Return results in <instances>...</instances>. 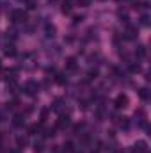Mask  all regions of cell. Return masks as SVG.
Wrapping results in <instances>:
<instances>
[{
  "label": "cell",
  "mask_w": 151,
  "mask_h": 153,
  "mask_svg": "<svg viewBox=\"0 0 151 153\" xmlns=\"http://www.w3.org/2000/svg\"><path fill=\"white\" fill-rule=\"evenodd\" d=\"M0 139H2V135H0Z\"/></svg>",
  "instance_id": "cell-25"
},
{
  "label": "cell",
  "mask_w": 151,
  "mask_h": 153,
  "mask_svg": "<svg viewBox=\"0 0 151 153\" xmlns=\"http://www.w3.org/2000/svg\"><path fill=\"white\" fill-rule=\"evenodd\" d=\"M50 2H57V0H50Z\"/></svg>",
  "instance_id": "cell-22"
},
{
  "label": "cell",
  "mask_w": 151,
  "mask_h": 153,
  "mask_svg": "<svg viewBox=\"0 0 151 153\" xmlns=\"http://www.w3.org/2000/svg\"><path fill=\"white\" fill-rule=\"evenodd\" d=\"M23 123H25V117H23L21 114H16V116H14V119H13V125H14V126H21Z\"/></svg>",
  "instance_id": "cell-10"
},
{
  "label": "cell",
  "mask_w": 151,
  "mask_h": 153,
  "mask_svg": "<svg viewBox=\"0 0 151 153\" xmlns=\"http://www.w3.org/2000/svg\"><path fill=\"white\" fill-rule=\"evenodd\" d=\"M43 150H44V144H43L41 141L34 144V152H36V153H43Z\"/></svg>",
  "instance_id": "cell-15"
},
{
  "label": "cell",
  "mask_w": 151,
  "mask_h": 153,
  "mask_svg": "<svg viewBox=\"0 0 151 153\" xmlns=\"http://www.w3.org/2000/svg\"><path fill=\"white\" fill-rule=\"evenodd\" d=\"M59 84H66V78H64V75H57V78H55Z\"/></svg>",
  "instance_id": "cell-20"
},
{
  "label": "cell",
  "mask_w": 151,
  "mask_h": 153,
  "mask_svg": "<svg viewBox=\"0 0 151 153\" xmlns=\"http://www.w3.org/2000/svg\"><path fill=\"white\" fill-rule=\"evenodd\" d=\"M141 25H142V27H148V25H150V16H148V14H142V16H141Z\"/></svg>",
  "instance_id": "cell-14"
},
{
  "label": "cell",
  "mask_w": 151,
  "mask_h": 153,
  "mask_svg": "<svg viewBox=\"0 0 151 153\" xmlns=\"http://www.w3.org/2000/svg\"><path fill=\"white\" fill-rule=\"evenodd\" d=\"M66 70H68V71H75L76 70V59L75 57H70V59L66 61Z\"/></svg>",
  "instance_id": "cell-9"
},
{
  "label": "cell",
  "mask_w": 151,
  "mask_h": 153,
  "mask_svg": "<svg viewBox=\"0 0 151 153\" xmlns=\"http://www.w3.org/2000/svg\"><path fill=\"white\" fill-rule=\"evenodd\" d=\"M100 2H105V0H100Z\"/></svg>",
  "instance_id": "cell-24"
},
{
  "label": "cell",
  "mask_w": 151,
  "mask_h": 153,
  "mask_svg": "<svg viewBox=\"0 0 151 153\" xmlns=\"http://www.w3.org/2000/svg\"><path fill=\"white\" fill-rule=\"evenodd\" d=\"M25 5H27V9H36L38 7V0H25Z\"/></svg>",
  "instance_id": "cell-13"
},
{
  "label": "cell",
  "mask_w": 151,
  "mask_h": 153,
  "mask_svg": "<svg viewBox=\"0 0 151 153\" xmlns=\"http://www.w3.org/2000/svg\"><path fill=\"white\" fill-rule=\"evenodd\" d=\"M91 2H93V0H78V4H80L82 7H89V5H91Z\"/></svg>",
  "instance_id": "cell-18"
},
{
  "label": "cell",
  "mask_w": 151,
  "mask_h": 153,
  "mask_svg": "<svg viewBox=\"0 0 151 153\" xmlns=\"http://www.w3.org/2000/svg\"><path fill=\"white\" fill-rule=\"evenodd\" d=\"M4 55H5V57H14V55H16L14 45H5V46H4Z\"/></svg>",
  "instance_id": "cell-8"
},
{
  "label": "cell",
  "mask_w": 151,
  "mask_h": 153,
  "mask_svg": "<svg viewBox=\"0 0 151 153\" xmlns=\"http://www.w3.org/2000/svg\"><path fill=\"white\" fill-rule=\"evenodd\" d=\"M75 7V0H62V5H61V11L64 14H70Z\"/></svg>",
  "instance_id": "cell-4"
},
{
  "label": "cell",
  "mask_w": 151,
  "mask_h": 153,
  "mask_svg": "<svg viewBox=\"0 0 151 153\" xmlns=\"http://www.w3.org/2000/svg\"><path fill=\"white\" fill-rule=\"evenodd\" d=\"M70 123H71V121H70V117H68V116H61V117H59V121H57V128L64 130V128H68V126H70Z\"/></svg>",
  "instance_id": "cell-7"
},
{
  "label": "cell",
  "mask_w": 151,
  "mask_h": 153,
  "mask_svg": "<svg viewBox=\"0 0 151 153\" xmlns=\"http://www.w3.org/2000/svg\"><path fill=\"white\" fill-rule=\"evenodd\" d=\"M135 32H137V30H135L133 27H128V30H126V36H124V38H126V39H135V38H137V36H135Z\"/></svg>",
  "instance_id": "cell-11"
},
{
  "label": "cell",
  "mask_w": 151,
  "mask_h": 153,
  "mask_svg": "<svg viewBox=\"0 0 151 153\" xmlns=\"http://www.w3.org/2000/svg\"><path fill=\"white\" fill-rule=\"evenodd\" d=\"M128 102H130V100H128V96L121 93V94H117V96H115L114 105H115V109H124V107H128Z\"/></svg>",
  "instance_id": "cell-3"
},
{
  "label": "cell",
  "mask_w": 151,
  "mask_h": 153,
  "mask_svg": "<svg viewBox=\"0 0 151 153\" xmlns=\"http://www.w3.org/2000/svg\"><path fill=\"white\" fill-rule=\"evenodd\" d=\"M23 91H25V94H29V96H36L39 93V84L36 80H27L25 85H23Z\"/></svg>",
  "instance_id": "cell-1"
},
{
  "label": "cell",
  "mask_w": 151,
  "mask_h": 153,
  "mask_svg": "<svg viewBox=\"0 0 151 153\" xmlns=\"http://www.w3.org/2000/svg\"><path fill=\"white\" fill-rule=\"evenodd\" d=\"M61 107H62V100H61V98H57V100L53 102V107H52V111L59 112V111H61Z\"/></svg>",
  "instance_id": "cell-12"
},
{
  "label": "cell",
  "mask_w": 151,
  "mask_h": 153,
  "mask_svg": "<svg viewBox=\"0 0 151 153\" xmlns=\"http://www.w3.org/2000/svg\"><path fill=\"white\" fill-rule=\"evenodd\" d=\"M82 20H84V16H75V18H73V23H80V22H82Z\"/></svg>",
  "instance_id": "cell-21"
},
{
  "label": "cell",
  "mask_w": 151,
  "mask_h": 153,
  "mask_svg": "<svg viewBox=\"0 0 151 153\" xmlns=\"http://www.w3.org/2000/svg\"><path fill=\"white\" fill-rule=\"evenodd\" d=\"M44 34H46V38H53V36L57 34V27H55L53 23L46 22V23H44Z\"/></svg>",
  "instance_id": "cell-5"
},
{
  "label": "cell",
  "mask_w": 151,
  "mask_h": 153,
  "mask_svg": "<svg viewBox=\"0 0 151 153\" xmlns=\"http://www.w3.org/2000/svg\"><path fill=\"white\" fill-rule=\"evenodd\" d=\"M0 68H2V62H0Z\"/></svg>",
  "instance_id": "cell-23"
},
{
  "label": "cell",
  "mask_w": 151,
  "mask_h": 153,
  "mask_svg": "<svg viewBox=\"0 0 151 153\" xmlns=\"http://www.w3.org/2000/svg\"><path fill=\"white\" fill-rule=\"evenodd\" d=\"M133 152L135 153H146L148 152V143L146 141H137L133 144Z\"/></svg>",
  "instance_id": "cell-6"
},
{
  "label": "cell",
  "mask_w": 151,
  "mask_h": 153,
  "mask_svg": "<svg viewBox=\"0 0 151 153\" xmlns=\"http://www.w3.org/2000/svg\"><path fill=\"white\" fill-rule=\"evenodd\" d=\"M135 53H137L139 57H144V55H146V46H142V45L137 46V52H135Z\"/></svg>",
  "instance_id": "cell-16"
},
{
  "label": "cell",
  "mask_w": 151,
  "mask_h": 153,
  "mask_svg": "<svg viewBox=\"0 0 151 153\" xmlns=\"http://www.w3.org/2000/svg\"><path fill=\"white\" fill-rule=\"evenodd\" d=\"M139 94H141V98H142V100H148V98H150V94H148V89H146V87H142Z\"/></svg>",
  "instance_id": "cell-17"
},
{
  "label": "cell",
  "mask_w": 151,
  "mask_h": 153,
  "mask_svg": "<svg viewBox=\"0 0 151 153\" xmlns=\"http://www.w3.org/2000/svg\"><path fill=\"white\" fill-rule=\"evenodd\" d=\"M11 20H13V23H23L27 20V13L23 9H14L11 13Z\"/></svg>",
  "instance_id": "cell-2"
},
{
  "label": "cell",
  "mask_w": 151,
  "mask_h": 153,
  "mask_svg": "<svg viewBox=\"0 0 151 153\" xmlns=\"http://www.w3.org/2000/svg\"><path fill=\"white\" fill-rule=\"evenodd\" d=\"M25 144H27V139H25V137H18V146L21 148V146H25Z\"/></svg>",
  "instance_id": "cell-19"
}]
</instances>
